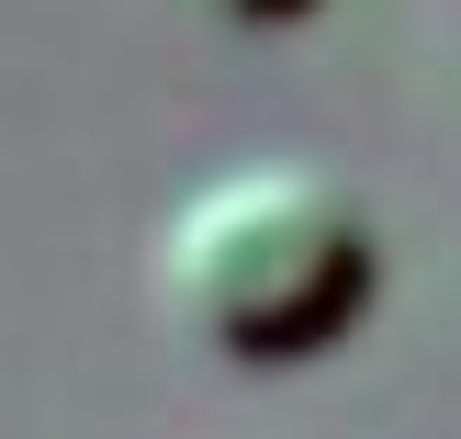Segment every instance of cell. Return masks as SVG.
<instances>
[{
  "label": "cell",
  "mask_w": 461,
  "mask_h": 439,
  "mask_svg": "<svg viewBox=\"0 0 461 439\" xmlns=\"http://www.w3.org/2000/svg\"><path fill=\"white\" fill-rule=\"evenodd\" d=\"M158 305L214 361H315L360 327L383 282L372 215L304 158H237L158 215Z\"/></svg>",
  "instance_id": "1"
},
{
  "label": "cell",
  "mask_w": 461,
  "mask_h": 439,
  "mask_svg": "<svg viewBox=\"0 0 461 439\" xmlns=\"http://www.w3.org/2000/svg\"><path fill=\"white\" fill-rule=\"evenodd\" d=\"M192 12H214V23H293V12H315V0H192Z\"/></svg>",
  "instance_id": "2"
}]
</instances>
